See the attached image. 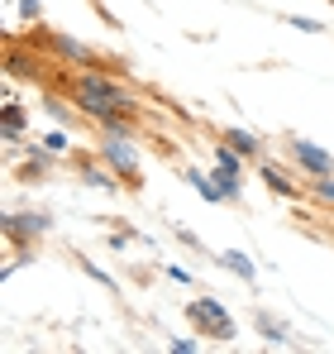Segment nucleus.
Listing matches in <instances>:
<instances>
[{"label": "nucleus", "instance_id": "nucleus-1", "mask_svg": "<svg viewBox=\"0 0 334 354\" xmlns=\"http://www.w3.org/2000/svg\"><path fill=\"white\" fill-rule=\"evenodd\" d=\"M72 101L86 111V115H119V111H129V96L115 86L110 77H81L77 86H72Z\"/></svg>", "mask_w": 334, "mask_h": 354}, {"label": "nucleus", "instance_id": "nucleus-2", "mask_svg": "<svg viewBox=\"0 0 334 354\" xmlns=\"http://www.w3.org/2000/svg\"><path fill=\"white\" fill-rule=\"evenodd\" d=\"M191 321H201V326H210V335H224V340L234 335V326H229V316H224V311L215 306V301H196V306H191Z\"/></svg>", "mask_w": 334, "mask_h": 354}, {"label": "nucleus", "instance_id": "nucleus-3", "mask_svg": "<svg viewBox=\"0 0 334 354\" xmlns=\"http://www.w3.org/2000/svg\"><path fill=\"white\" fill-rule=\"evenodd\" d=\"M296 163H301V168H311V173H330L334 163H330V153H320V149H315V144H296Z\"/></svg>", "mask_w": 334, "mask_h": 354}, {"label": "nucleus", "instance_id": "nucleus-4", "mask_svg": "<svg viewBox=\"0 0 334 354\" xmlns=\"http://www.w3.org/2000/svg\"><path fill=\"white\" fill-rule=\"evenodd\" d=\"M106 158H110L119 173H129V177H134V153H129L124 144H106Z\"/></svg>", "mask_w": 334, "mask_h": 354}, {"label": "nucleus", "instance_id": "nucleus-5", "mask_svg": "<svg viewBox=\"0 0 334 354\" xmlns=\"http://www.w3.org/2000/svg\"><path fill=\"white\" fill-rule=\"evenodd\" d=\"M224 144H229L234 153H253V149H258V144H253V139H248L244 129H229V134H224Z\"/></svg>", "mask_w": 334, "mask_h": 354}, {"label": "nucleus", "instance_id": "nucleus-6", "mask_svg": "<svg viewBox=\"0 0 334 354\" xmlns=\"http://www.w3.org/2000/svg\"><path fill=\"white\" fill-rule=\"evenodd\" d=\"M224 263H229V268H234L239 278H253V263H248L244 254H224Z\"/></svg>", "mask_w": 334, "mask_h": 354}, {"label": "nucleus", "instance_id": "nucleus-7", "mask_svg": "<svg viewBox=\"0 0 334 354\" xmlns=\"http://www.w3.org/2000/svg\"><path fill=\"white\" fill-rule=\"evenodd\" d=\"M14 134H19V111L10 106V111H5V139H14Z\"/></svg>", "mask_w": 334, "mask_h": 354}, {"label": "nucleus", "instance_id": "nucleus-8", "mask_svg": "<svg viewBox=\"0 0 334 354\" xmlns=\"http://www.w3.org/2000/svg\"><path fill=\"white\" fill-rule=\"evenodd\" d=\"M258 330H268V340H286V335H282V326H277V321H263V316H258Z\"/></svg>", "mask_w": 334, "mask_h": 354}, {"label": "nucleus", "instance_id": "nucleus-9", "mask_svg": "<svg viewBox=\"0 0 334 354\" xmlns=\"http://www.w3.org/2000/svg\"><path fill=\"white\" fill-rule=\"evenodd\" d=\"M320 192H325V196H330V201H334V182H325V187H320Z\"/></svg>", "mask_w": 334, "mask_h": 354}]
</instances>
